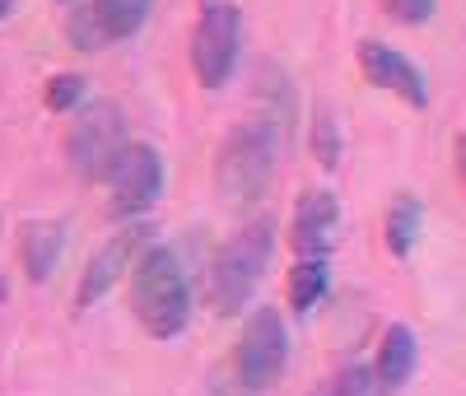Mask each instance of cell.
Listing matches in <instances>:
<instances>
[{
	"mask_svg": "<svg viewBox=\"0 0 466 396\" xmlns=\"http://www.w3.org/2000/svg\"><path fill=\"white\" fill-rule=\"evenodd\" d=\"M10 10H15V0H0V19H5Z\"/></svg>",
	"mask_w": 466,
	"mask_h": 396,
	"instance_id": "cell-22",
	"label": "cell"
},
{
	"mask_svg": "<svg viewBox=\"0 0 466 396\" xmlns=\"http://www.w3.org/2000/svg\"><path fill=\"white\" fill-rule=\"evenodd\" d=\"M131 312L154 340H173L191 322V280L168 248H145L131 270Z\"/></svg>",
	"mask_w": 466,
	"mask_h": 396,
	"instance_id": "cell-3",
	"label": "cell"
},
{
	"mask_svg": "<svg viewBox=\"0 0 466 396\" xmlns=\"http://www.w3.org/2000/svg\"><path fill=\"white\" fill-rule=\"evenodd\" d=\"M66 37H70V43L80 47V52H98V47L107 43L103 28H98V19H94V10H89V0L66 15Z\"/></svg>",
	"mask_w": 466,
	"mask_h": 396,
	"instance_id": "cell-17",
	"label": "cell"
},
{
	"mask_svg": "<svg viewBox=\"0 0 466 396\" xmlns=\"http://www.w3.org/2000/svg\"><path fill=\"white\" fill-rule=\"evenodd\" d=\"M66 257V224L61 219H28L19 224V266L33 285H43L56 275Z\"/></svg>",
	"mask_w": 466,
	"mask_h": 396,
	"instance_id": "cell-12",
	"label": "cell"
},
{
	"mask_svg": "<svg viewBox=\"0 0 466 396\" xmlns=\"http://www.w3.org/2000/svg\"><path fill=\"white\" fill-rule=\"evenodd\" d=\"M131 149L127 140V112L116 107L112 98H98V103H85L80 117L70 122L66 131V158L70 168L80 173L85 182H107L116 158Z\"/></svg>",
	"mask_w": 466,
	"mask_h": 396,
	"instance_id": "cell-4",
	"label": "cell"
},
{
	"mask_svg": "<svg viewBox=\"0 0 466 396\" xmlns=\"http://www.w3.org/2000/svg\"><path fill=\"white\" fill-rule=\"evenodd\" d=\"M331 289V266L327 261H294L289 280H285V299L299 317H308Z\"/></svg>",
	"mask_w": 466,
	"mask_h": 396,
	"instance_id": "cell-15",
	"label": "cell"
},
{
	"mask_svg": "<svg viewBox=\"0 0 466 396\" xmlns=\"http://www.w3.org/2000/svg\"><path fill=\"white\" fill-rule=\"evenodd\" d=\"M107 187H112V201H107V206H112L116 219L145 215V210L164 196V158H159V149L136 140L122 158H116Z\"/></svg>",
	"mask_w": 466,
	"mask_h": 396,
	"instance_id": "cell-7",
	"label": "cell"
},
{
	"mask_svg": "<svg viewBox=\"0 0 466 396\" xmlns=\"http://www.w3.org/2000/svg\"><path fill=\"white\" fill-rule=\"evenodd\" d=\"M360 70L373 89L397 94L406 107H430V79H424V70L406 52L378 43V37H364L360 43Z\"/></svg>",
	"mask_w": 466,
	"mask_h": 396,
	"instance_id": "cell-9",
	"label": "cell"
},
{
	"mask_svg": "<svg viewBox=\"0 0 466 396\" xmlns=\"http://www.w3.org/2000/svg\"><path fill=\"white\" fill-rule=\"evenodd\" d=\"M276 219L270 215H252L248 224L233 228V238H224L210 275H206V299L219 317H233L252 303V294L261 289L270 257H276Z\"/></svg>",
	"mask_w": 466,
	"mask_h": 396,
	"instance_id": "cell-1",
	"label": "cell"
},
{
	"mask_svg": "<svg viewBox=\"0 0 466 396\" xmlns=\"http://www.w3.org/2000/svg\"><path fill=\"white\" fill-rule=\"evenodd\" d=\"M289 369V327L280 308H252L238 350H233V382H238V396H257L266 387H276Z\"/></svg>",
	"mask_w": 466,
	"mask_h": 396,
	"instance_id": "cell-5",
	"label": "cell"
},
{
	"mask_svg": "<svg viewBox=\"0 0 466 396\" xmlns=\"http://www.w3.org/2000/svg\"><path fill=\"white\" fill-rule=\"evenodd\" d=\"M145 248H149V228H145V224L112 233L107 243L89 257V266H85V275H80V289H75V303L94 308L98 299H107L116 285H122V275L136 270V261H140Z\"/></svg>",
	"mask_w": 466,
	"mask_h": 396,
	"instance_id": "cell-8",
	"label": "cell"
},
{
	"mask_svg": "<svg viewBox=\"0 0 466 396\" xmlns=\"http://www.w3.org/2000/svg\"><path fill=\"white\" fill-rule=\"evenodd\" d=\"M340 238V201L336 191H303L289 219V248L299 261H327Z\"/></svg>",
	"mask_w": 466,
	"mask_h": 396,
	"instance_id": "cell-10",
	"label": "cell"
},
{
	"mask_svg": "<svg viewBox=\"0 0 466 396\" xmlns=\"http://www.w3.org/2000/svg\"><path fill=\"white\" fill-rule=\"evenodd\" d=\"M89 10H94L107 43H122V37H136L145 28L154 0H89Z\"/></svg>",
	"mask_w": 466,
	"mask_h": 396,
	"instance_id": "cell-14",
	"label": "cell"
},
{
	"mask_svg": "<svg viewBox=\"0 0 466 396\" xmlns=\"http://www.w3.org/2000/svg\"><path fill=\"white\" fill-rule=\"evenodd\" d=\"M43 103H47V112H75L85 103V79L80 75H52L43 89Z\"/></svg>",
	"mask_w": 466,
	"mask_h": 396,
	"instance_id": "cell-18",
	"label": "cell"
},
{
	"mask_svg": "<svg viewBox=\"0 0 466 396\" xmlns=\"http://www.w3.org/2000/svg\"><path fill=\"white\" fill-rule=\"evenodd\" d=\"M420 228H424V201L415 191H397L392 206H387V219H382V243L392 257H410L415 243H420Z\"/></svg>",
	"mask_w": 466,
	"mask_h": 396,
	"instance_id": "cell-13",
	"label": "cell"
},
{
	"mask_svg": "<svg viewBox=\"0 0 466 396\" xmlns=\"http://www.w3.org/2000/svg\"><path fill=\"white\" fill-rule=\"evenodd\" d=\"M313 154H318L322 168H336V164H340V131H336V122H331L327 107L313 117Z\"/></svg>",
	"mask_w": 466,
	"mask_h": 396,
	"instance_id": "cell-19",
	"label": "cell"
},
{
	"mask_svg": "<svg viewBox=\"0 0 466 396\" xmlns=\"http://www.w3.org/2000/svg\"><path fill=\"white\" fill-rule=\"evenodd\" d=\"M452 158H457V178H461V187H466V131L457 136V145H452Z\"/></svg>",
	"mask_w": 466,
	"mask_h": 396,
	"instance_id": "cell-21",
	"label": "cell"
},
{
	"mask_svg": "<svg viewBox=\"0 0 466 396\" xmlns=\"http://www.w3.org/2000/svg\"><path fill=\"white\" fill-rule=\"evenodd\" d=\"M280 158V127L270 117L238 122L215 149V191L228 206H257L276 182Z\"/></svg>",
	"mask_w": 466,
	"mask_h": 396,
	"instance_id": "cell-2",
	"label": "cell"
},
{
	"mask_svg": "<svg viewBox=\"0 0 466 396\" xmlns=\"http://www.w3.org/2000/svg\"><path fill=\"white\" fill-rule=\"evenodd\" d=\"M420 369V340L406 322H392L378 340V360H373V396H397Z\"/></svg>",
	"mask_w": 466,
	"mask_h": 396,
	"instance_id": "cell-11",
	"label": "cell"
},
{
	"mask_svg": "<svg viewBox=\"0 0 466 396\" xmlns=\"http://www.w3.org/2000/svg\"><path fill=\"white\" fill-rule=\"evenodd\" d=\"M382 15L387 19H397L406 28H420V24H430L439 15V0H378Z\"/></svg>",
	"mask_w": 466,
	"mask_h": 396,
	"instance_id": "cell-20",
	"label": "cell"
},
{
	"mask_svg": "<svg viewBox=\"0 0 466 396\" xmlns=\"http://www.w3.org/2000/svg\"><path fill=\"white\" fill-rule=\"evenodd\" d=\"M313 396H373V369L369 364H345Z\"/></svg>",
	"mask_w": 466,
	"mask_h": 396,
	"instance_id": "cell-16",
	"label": "cell"
},
{
	"mask_svg": "<svg viewBox=\"0 0 466 396\" xmlns=\"http://www.w3.org/2000/svg\"><path fill=\"white\" fill-rule=\"evenodd\" d=\"M238 52H243V10L233 0H210L206 15L197 19V33H191V70L206 89H219L238 66Z\"/></svg>",
	"mask_w": 466,
	"mask_h": 396,
	"instance_id": "cell-6",
	"label": "cell"
}]
</instances>
